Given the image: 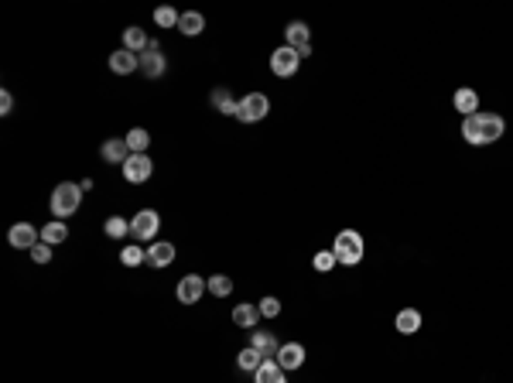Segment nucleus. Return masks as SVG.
<instances>
[{"label": "nucleus", "instance_id": "obj_1", "mask_svg": "<svg viewBox=\"0 0 513 383\" xmlns=\"http://www.w3.org/2000/svg\"><path fill=\"white\" fill-rule=\"evenodd\" d=\"M503 116L500 113H486V110H479V113H472V116H465L462 120V137L469 141V144H493V141H500L503 137Z\"/></svg>", "mask_w": 513, "mask_h": 383}, {"label": "nucleus", "instance_id": "obj_2", "mask_svg": "<svg viewBox=\"0 0 513 383\" xmlns=\"http://www.w3.org/2000/svg\"><path fill=\"white\" fill-rule=\"evenodd\" d=\"M332 253H335V264L342 267H356L363 260V236L356 229H342L332 243Z\"/></svg>", "mask_w": 513, "mask_h": 383}, {"label": "nucleus", "instance_id": "obj_3", "mask_svg": "<svg viewBox=\"0 0 513 383\" xmlns=\"http://www.w3.org/2000/svg\"><path fill=\"white\" fill-rule=\"evenodd\" d=\"M79 202H83V189L76 182H62L59 189L52 192V216L55 219H69V216H76Z\"/></svg>", "mask_w": 513, "mask_h": 383}, {"label": "nucleus", "instance_id": "obj_4", "mask_svg": "<svg viewBox=\"0 0 513 383\" xmlns=\"http://www.w3.org/2000/svg\"><path fill=\"white\" fill-rule=\"evenodd\" d=\"M267 110H271L267 93H247L243 99H240L236 116H240V123H257V120H264V116H267Z\"/></svg>", "mask_w": 513, "mask_h": 383}, {"label": "nucleus", "instance_id": "obj_5", "mask_svg": "<svg viewBox=\"0 0 513 383\" xmlns=\"http://www.w3.org/2000/svg\"><path fill=\"white\" fill-rule=\"evenodd\" d=\"M158 229H161V216L154 212V209H144V212H137L134 219H130V233L137 236V240H154L158 236Z\"/></svg>", "mask_w": 513, "mask_h": 383}, {"label": "nucleus", "instance_id": "obj_6", "mask_svg": "<svg viewBox=\"0 0 513 383\" xmlns=\"http://www.w3.org/2000/svg\"><path fill=\"white\" fill-rule=\"evenodd\" d=\"M165 69H168V62H165V55H161L158 41H151V45L140 52V72H144L147 79H161V76H165Z\"/></svg>", "mask_w": 513, "mask_h": 383}, {"label": "nucleus", "instance_id": "obj_7", "mask_svg": "<svg viewBox=\"0 0 513 383\" xmlns=\"http://www.w3.org/2000/svg\"><path fill=\"white\" fill-rule=\"evenodd\" d=\"M298 65H302V59H298V52L288 48V45L271 55V69H274V76H281V79H291V76L298 72Z\"/></svg>", "mask_w": 513, "mask_h": 383}, {"label": "nucleus", "instance_id": "obj_8", "mask_svg": "<svg viewBox=\"0 0 513 383\" xmlns=\"http://www.w3.org/2000/svg\"><path fill=\"white\" fill-rule=\"evenodd\" d=\"M151 172H154V165H151V158H147V154H130V158H127V165H123V178H127L130 185L147 182V178H151Z\"/></svg>", "mask_w": 513, "mask_h": 383}, {"label": "nucleus", "instance_id": "obj_9", "mask_svg": "<svg viewBox=\"0 0 513 383\" xmlns=\"http://www.w3.org/2000/svg\"><path fill=\"white\" fill-rule=\"evenodd\" d=\"M205 291H209V287H205V281L199 274H185V278L178 281V301H182V304H196Z\"/></svg>", "mask_w": 513, "mask_h": 383}, {"label": "nucleus", "instance_id": "obj_10", "mask_svg": "<svg viewBox=\"0 0 513 383\" xmlns=\"http://www.w3.org/2000/svg\"><path fill=\"white\" fill-rule=\"evenodd\" d=\"M38 229L31 226V222H17V226H10V233H7V240H10V247H17V250H31L34 243H38Z\"/></svg>", "mask_w": 513, "mask_h": 383}, {"label": "nucleus", "instance_id": "obj_11", "mask_svg": "<svg viewBox=\"0 0 513 383\" xmlns=\"http://www.w3.org/2000/svg\"><path fill=\"white\" fill-rule=\"evenodd\" d=\"M109 69H113L116 76H130V72H137V69H140V55H134V52L120 48V52H113V55H109Z\"/></svg>", "mask_w": 513, "mask_h": 383}, {"label": "nucleus", "instance_id": "obj_12", "mask_svg": "<svg viewBox=\"0 0 513 383\" xmlns=\"http://www.w3.org/2000/svg\"><path fill=\"white\" fill-rule=\"evenodd\" d=\"M278 366H281V370H298V366H305V346H298V342L281 346V349H278Z\"/></svg>", "mask_w": 513, "mask_h": 383}, {"label": "nucleus", "instance_id": "obj_13", "mask_svg": "<svg viewBox=\"0 0 513 383\" xmlns=\"http://www.w3.org/2000/svg\"><path fill=\"white\" fill-rule=\"evenodd\" d=\"M103 161H109V165H127V158H130V147H127V141L123 137H113V141H106L100 147Z\"/></svg>", "mask_w": 513, "mask_h": 383}, {"label": "nucleus", "instance_id": "obj_14", "mask_svg": "<svg viewBox=\"0 0 513 383\" xmlns=\"http://www.w3.org/2000/svg\"><path fill=\"white\" fill-rule=\"evenodd\" d=\"M250 346H253L260 356H267V360H271V356H278V349H281V346H278V339H274L271 332H260V329H253V332H250Z\"/></svg>", "mask_w": 513, "mask_h": 383}, {"label": "nucleus", "instance_id": "obj_15", "mask_svg": "<svg viewBox=\"0 0 513 383\" xmlns=\"http://www.w3.org/2000/svg\"><path fill=\"white\" fill-rule=\"evenodd\" d=\"M452 103H455V110H459L462 116L479 113V93H476V90H459V93L452 96Z\"/></svg>", "mask_w": 513, "mask_h": 383}, {"label": "nucleus", "instance_id": "obj_16", "mask_svg": "<svg viewBox=\"0 0 513 383\" xmlns=\"http://www.w3.org/2000/svg\"><path fill=\"white\" fill-rule=\"evenodd\" d=\"M147 45H151V38L144 34V28L130 24V28L123 31V48H127V52H134V55H137V52H144Z\"/></svg>", "mask_w": 513, "mask_h": 383}, {"label": "nucleus", "instance_id": "obj_17", "mask_svg": "<svg viewBox=\"0 0 513 383\" xmlns=\"http://www.w3.org/2000/svg\"><path fill=\"white\" fill-rule=\"evenodd\" d=\"M69 240V226L62 222V219H48L45 222V229H41V243H65Z\"/></svg>", "mask_w": 513, "mask_h": 383}, {"label": "nucleus", "instance_id": "obj_18", "mask_svg": "<svg viewBox=\"0 0 513 383\" xmlns=\"http://www.w3.org/2000/svg\"><path fill=\"white\" fill-rule=\"evenodd\" d=\"M175 260V247L171 243H154V247H147V264L151 267H168Z\"/></svg>", "mask_w": 513, "mask_h": 383}, {"label": "nucleus", "instance_id": "obj_19", "mask_svg": "<svg viewBox=\"0 0 513 383\" xmlns=\"http://www.w3.org/2000/svg\"><path fill=\"white\" fill-rule=\"evenodd\" d=\"M202 28H205V17L199 14V10H185V14L178 17V31H182V34H189V38L202 34Z\"/></svg>", "mask_w": 513, "mask_h": 383}, {"label": "nucleus", "instance_id": "obj_20", "mask_svg": "<svg viewBox=\"0 0 513 383\" xmlns=\"http://www.w3.org/2000/svg\"><path fill=\"white\" fill-rule=\"evenodd\" d=\"M397 332L401 335H414L417 329H421V311L417 308H404V311H397Z\"/></svg>", "mask_w": 513, "mask_h": 383}, {"label": "nucleus", "instance_id": "obj_21", "mask_svg": "<svg viewBox=\"0 0 513 383\" xmlns=\"http://www.w3.org/2000/svg\"><path fill=\"white\" fill-rule=\"evenodd\" d=\"M284 38H288V48H305L308 45V24L305 21H291L288 28H284Z\"/></svg>", "mask_w": 513, "mask_h": 383}, {"label": "nucleus", "instance_id": "obj_22", "mask_svg": "<svg viewBox=\"0 0 513 383\" xmlns=\"http://www.w3.org/2000/svg\"><path fill=\"white\" fill-rule=\"evenodd\" d=\"M253 377H257L253 383H284V370L278 366V360H264Z\"/></svg>", "mask_w": 513, "mask_h": 383}, {"label": "nucleus", "instance_id": "obj_23", "mask_svg": "<svg viewBox=\"0 0 513 383\" xmlns=\"http://www.w3.org/2000/svg\"><path fill=\"white\" fill-rule=\"evenodd\" d=\"M257 318H260V308H257V304H236V308H233V322L243 325V329H253Z\"/></svg>", "mask_w": 513, "mask_h": 383}, {"label": "nucleus", "instance_id": "obj_24", "mask_svg": "<svg viewBox=\"0 0 513 383\" xmlns=\"http://www.w3.org/2000/svg\"><path fill=\"white\" fill-rule=\"evenodd\" d=\"M123 141H127L130 154H144V151H147V144H151V134H147L144 127H134V130H130Z\"/></svg>", "mask_w": 513, "mask_h": 383}, {"label": "nucleus", "instance_id": "obj_25", "mask_svg": "<svg viewBox=\"0 0 513 383\" xmlns=\"http://www.w3.org/2000/svg\"><path fill=\"white\" fill-rule=\"evenodd\" d=\"M264 360H267V356H260L253 346H247V349H240V356H236V366H240V370H250V373H257Z\"/></svg>", "mask_w": 513, "mask_h": 383}, {"label": "nucleus", "instance_id": "obj_26", "mask_svg": "<svg viewBox=\"0 0 513 383\" xmlns=\"http://www.w3.org/2000/svg\"><path fill=\"white\" fill-rule=\"evenodd\" d=\"M212 99V106L219 110V113H226V116H236V110H240V103L233 99V96L226 93V90H216V93L209 96Z\"/></svg>", "mask_w": 513, "mask_h": 383}, {"label": "nucleus", "instance_id": "obj_27", "mask_svg": "<svg viewBox=\"0 0 513 383\" xmlns=\"http://www.w3.org/2000/svg\"><path fill=\"white\" fill-rule=\"evenodd\" d=\"M130 233V219H123V216H109L106 219V236L109 240H123Z\"/></svg>", "mask_w": 513, "mask_h": 383}, {"label": "nucleus", "instance_id": "obj_28", "mask_svg": "<svg viewBox=\"0 0 513 383\" xmlns=\"http://www.w3.org/2000/svg\"><path fill=\"white\" fill-rule=\"evenodd\" d=\"M205 287H209V291H212L216 298H226V294L233 291V281H229L226 274H212V278L205 281Z\"/></svg>", "mask_w": 513, "mask_h": 383}, {"label": "nucleus", "instance_id": "obj_29", "mask_svg": "<svg viewBox=\"0 0 513 383\" xmlns=\"http://www.w3.org/2000/svg\"><path fill=\"white\" fill-rule=\"evenodd\" d=\"M178 17H182V14H178L175 7H158V10H154V21H158L161 28H178Z\"/></svg>", "mask_w": 513, "mask_h": 383}, {"label": "nucleus", "instance_id": "obj_30", "mask_svg": "<svg viewBox=\"0 0 513 383\" xmlns=\"http://www.w3.org/2000/svg\"><path fill=\"white\" fill-rule=\"evenodd\" d=\"M120 260H123L127 267H137V264L147 260V250H140V247H123V250H120Z\"/></svg>", "mask_w": 513, "mask_h": 383}, {"label": "nucleus", "instance_id": "obj_31", "mask_svg": "<svg viewBox=\"0 0 513 383\" xmlns=\"http://www.w3.org/2000/svg\"><path fill=\"white\" fill-rule=\"evenodd\" d=\"M311 264H315V271H322V274H325V271H332V267H335V253H332V250H322V253H315V260H311Z\"/></svg>", "mask_w": 513, "mask_h": 383}, {"label": "nucleus", "instance_id": "obj_32", "mask_svg": "<svg viewBox=\"0 0 513 383\" xmlns=\"http://www.w3.org/2000/svg\"><path fill=\"white\" fill-rule=\"evenodd\" d=\"M257 308H260L264 318H278V315H281V301H278V298H264Z\"/></svg>", "mask_w": 513, "mask_h": 383}, {"label": "nucleus", "instance_id": "obj_33", "mask_svg": "<svg viewBox=\"0 0 513 383\" xmlns=\"http://www.w3.org/2000/svg\"><path fill=\"white\" fill-rule=\"evenodd\" d=\"M31 257H34V264H48L52 260V247L48 243H34L31 247Z\"/></svg>", "mask_w": 513, "mask_h": 383}, {"label": "nucleus", "instance_id": "obj_34", "mask_svg": "<svg viewBox=\"0 0 513 383\" xmlns=\"http://www.w3.org/2000/svg\"><path fill=\"white\" fill-rule=\"evenodd\" d=\"M10 110H14V96L0 93V113H10Z\"/></svg>", "mask_w": 513, "mask_h": 383}]
</instances>
